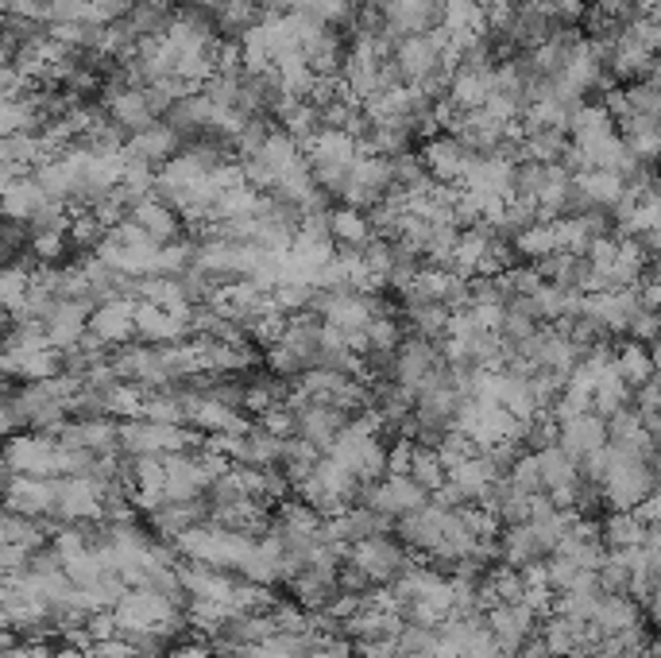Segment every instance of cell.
<instances>
[{
	"mask_svg": "<svg viewBox=\"0 0 661 658\" xmlns=\"http://www.w3.org/2000/svg\"><path fill=\"white\" fill-rule=\"evenodd\" d=\"M205 445H209V442H202L194 430L174 427V422L128 419L121 427V450H124V457H171V453L205 450Z\"/></svg>",
	"mask_w": 661,
	"mask_h": 658,
	"instance_id": "obj_1",
	"label": "cell"
},
{
	"mask_svg": "<svg viewBox=\"0 0 661 658\" xmlns=\"http://www.w3.org/2000/svg\"><path fill=\"white\" fill-rule=\"evenodd\" d=\"M9 473L20 477H70V450L62 442H55L50 434H24L9 438V457H4Z\"/></svg>",
	"mask_w": 661,
	"mask_h": 658,
	"instance_id": "obj_2",
	"label": "cell"
},
{
	"mask_svg": "<svg viewBox=\"0 0 661 658\" xmlns=\"http://www.w3.org/2000/svg\"><path fill=\"white\" fill-rule=\"evenodd\" d=\"M430 500L433 496L425 492L414 477H407V473H391V477H384L379 485H364V492H360V503H364V508L379 511V515L395 519V523L414 515V511H422Z\"/></svg>",
	"mask_w": 661,
	"mask_h": 658,
	"instance_id": "obj_3",
	"label": "cell"
},
{
	"mask_svg": "<svg viewBox=\"0 0 661 658\" xmlns=\"http://www.w3.org/2000/svg\"><path fill=\"white\" fill-rule=\"evenodd\" d=\"M314 310L321 314L326 326L344 329V333H364L372 326V318L384 314L387 306H379L372 295H356V291H321Z\"/></svg>",
	"mask_w": 661,
	"mask_h": 658,
	"instance_id": "obj_4",
	"label": "cell"
},
{
	"mask_svg": "<svg viewBox=\"0 0 661 658\" xmlns=\"http://www.w3.org/2000/svg\"><path fill=\"white\" fill-rule=\"evenodd\" d=\"M445 364H449V361H445V353H441L430 338H410V341H402V345L395 349L387 376H391V384H402V387H410V392L418 395V387H422L437 368H445Z\"/></svg>",
	"mask_w": 661,
	"mask_h": 658,
	"instance_id": "obj_5",
	"label": "cell"
},
{
	"mask_svg": "<svg viewBox=\"0 0 661 658\" xmlns=\"http://www.w3.org/2000/svg\"><path fill=\"white\" fill-rule=\"evenodd\" d=\"M55 515L62 523H86L105 515V485L98 477H58L55 480Z\"/></svg>",
	"mask_w": 661,
	"mask_h": 658,
	"instance_id": "obj_6",
	"label": "cell"
},
{
	"mask_svg": "<svg viewBox=\"0 0 661 658\" xmlns=\"http://www.w3.org/2000/svg\"><path fill=\"white\" fill-rule=\"evenodd\" d=\"M349 558L356 561L376 585H391L395 577L410 566V554H407V546H402V538H391V535H376V538H364V543H352Z\"/></svg>",
	"mask_w": 661,
	"mask_h": 658,
	"instance_id": "obj_7",
	"label": "cell"
},
{
	"mask_svg": "<svg viewBox=\"0 0 661 658\" xmlns=\"http://www.w3.org/2000/svg\"><path fill=\"white\" fill-rule=\"evenodd\" d=\"M286 404L294 407V415H298V438H306V442H314L318 450H333V442L344 434V427L352 422L349 411H341V407H326V404H310L306 395L294 392Z\"/></svg>",
	"mask_w": 661,
	"mask_h": 658,
	"instance_id": "obj_8",
	"label": "cell"
},
{
	"mask_svg": "<svg viewBox=\"0 0 661 658\" xmlns=\"http://www.w3.org/2000/svg\"><path fill=\"white\" fill-rule=\"evenodd\" d=\"M642 310V298H638V287H607V291H592L584 295V318H592L600 329H612V333H623L630 329V321Z\"/></svg>",
	"mask_w": 661,
	"mask_h": 658,
	"instance_id": "obj_9",
	"label": "cell"
},
{
	"mask_svg": "<svg viewBox=\"0 0 661 658\" xmlns=\"http://www.w3.org/2000/svg\"><path fill=\"white\" fill-rule=\"evenodd\" d=\"M538 616L542 612L534 609V604L526 601H514V604H495V609L483 612V620H488L491 635H495V643L506 650V655H514V650L523 647L531 635H538Z\"/></svg>",
	"mask_w": 661,
	"mask_h": 658,
	"instance_id": "obj_10",
	"label": "cell"
},
{
	"mask_svg": "<svg viewBox=\"0 0 661 658\" xmlns=\"http://www.w3.org/2000/svg\"><path fill=\"white\" fill-rule=\"evenodd\" d=\"M55 442H62L66 450H86L98 457H116L121 450V427L113 419H70L66 427H58Z\"/></svg>",
	"mask_w": 661,
	"mask_h": 658,
	"instance_id": "obj_11",
	"label": "cell"
},
{
	"mask_svg": "<svg viewBox=\"0 0 661 658\" xmlns=\"http://www.w3.org/2000/svg\"><path fill=\"white\" fill-rule=\"evenodd\" d=\"M136 333V298L113 295L90 314V338L101 349H121Z\"/></svg>",
	"mask_w": 661,
	"mask_h": 658,
	"instance_id": "obj_12",
	"label": "cell"
},
{
	"mask_svg": "<svg viewBox=\"0 0 661 658\" xmlns=\"http://www.w3.org/2000/svg\"><path fill=\"white\" fill-rule=\"evenodd\" d=\"M90 303H70V298H55L43 318V329H47V341L58 349V353H70L78 349L86 338H90Z\"/></svg>",
	"mask_w": 661,
	"mask_h": 658,
	"instance_id": "obj_13",
	"label": "cell"
},
{
	"mask_svg": "<svg viewBox=\"0 0 661 658\" xmlns=\"http://www.w3.org/2000/svg\"><path fill=\"white\" fill-rule=\"evenodd\" d=\"M418 156H422L430 179L445 182V186H460L468 163L476 159L472 151H468L457 136H453V132H449V136H425V144H422V151H418Z\"/></svg>",
	"mask_w": 661,
	"mask_h": 658,
	"instance_id": "obj_14",
	"label": "cell"
},
{
	"mask_svg": "<svg viewBox=\"0 0 661 658\" xmlns=\"http://www.w3.org/2000/svg\"><path fill=\"white\" fill-rule=\"evenodd\" d=\"M449 515H453L449 508H441V503L430 500L422 511L399 519V523H395V535L402 538V546H407V551H418V554H425V558H430V554L445 543V526H449Z\"/></svg>",
	"mask_w": 661,
	"mask_h": 658,
	"instance_id": "obj_15",
	"label": "cell"
},
{
	"mask_svg": "<svg viewBox=\"0 0 661 658\" xmlns=\"http://www.w3.org/2000/svg\"><path fill=\"white\" fill-rule=\"evenodd\" d=\"M387 35L395 43L410 39V35H430L441 27V0H387Z\"/></svg>",
	"mask_w": 661,
	"mask_h": 658,
	"instance_id": "obj_16",
	"label": "cell"
},
{
	"mask_svg": "<svg viewBox=\"0 0 661 658\" xmlns=\"http://www.w3.org/2000/svg\"><path fill=\"white\" fill-rule=\"evenodd\" d=\"M4 372L24 384H43L66 372V356L55 345H24V349H4Z\"/></svg>",
	"mask_w": 661,
	"mask_h": 658,
	"instance_id": "obj_17",
	"label": "cell"
},
{
	"mask_svg": "<svg viewBox=\"0 0 661 658\" xmlns=\"http://www.w3.org/2000/svg\"><path fill=\"white\" fill-rule=\"evenodd\" d=\"M495 93V66H483V63H460L453 70V82L445 98L453 101L457 109L465 113H476V109L488 105V98Z\"/></svg>",
	"mask_w": 661,
	"mask_h": 658,
	"instance_id": "obj_18",
	"label": "cell"
},
{
	"mask_svg": "<svg viewBox=\"0 0 661 658\" xmlns=\"http://www.w3.org/2000/svg\"><path fill=\"white\" fill-rule=\"evenodd\" d=\"M607 442H612V427H607L604 415L588 411V415H577V419L561 422V450L569 453L572 461L592 457V453H600Z\"/></svg>",
	"mask_w": 661,
	"mask_h": 658,
	"instance_id": "obj_19",
	"label": "cell"
},
{
	"mask_svg": "<svg viewBox=\"0 0 661 658\" xmlns=\"http://www.w3.org/2000/svg\"><path fill=\"white\" fill-rule=\"evenodd\" d=\"M179 574H182V585H186L190 601L232 604V592H237V577H229L225 569L205 566V561H182Z\"/></svg>",
	"mask_w": 661,
	"mask_h": 658,
	"instance_id": "obj_20",
	"label": "cell"
},
{
	"mask_svg": "<svg viewBox=\"0 0 661 658\" xmlns=\"http://www.w3.org/2000/svg\"><path fill=\"white\" fill-rule=\"evenodd\" d=\"M9 511L27 519L55 515V480L47 477H20L9 473Z\"/></svg>",
	"mask_w": 661,
	"mask_h": 658,
	"instance_id": "obj_21",
	"label": "cell"
},
{
	"mask_svg": "<svg viewBox=\"0 0 661 658\" xmlns=\"http://www.w3.org/2000/svg\"><path fill=\"white\" fill-rule=\"evenodd\" d=\"M499 554H503L499 561H506V566L531 569L549 558V546L542 543L534 523H511V526H503V535H499Z\"/></svg>",
	"mask_w": 661,
	"mask_h": 658,
	"instance_id": "obj_22",
	"label": "cell"
},
{
	"mask_svg": "<svg viewBox=\"0 0 661 658\" xmlns=\"http://www.w3.org/2000/svg\"><path fill=\"white\" fill-rule=\"evenodd\" d=\"M182 144H186V140H182L179 132H174L167 121H159V124H151L147 132H136V136L124 144V156L144 159V163H151V167H163V163H171V159L179 156Z\"/></svg>",
	"mask_w": 661,
	"mask_h": 658,
	"instance_id": "obj_23",
	"label": "cell"
},
{
	"mask_svg": "<svg viewBox=\"0 0 661 658\" xmlns=\"http://www.w3.org/2000/svg\"><path fill=\"white\" fill-rule=\"evenodd\" d=\"M186 333L190 326L174 318L171 310H163V306L156 303H144V298L136 303V338L144 341V345H179Z\"/></svg>",
	"mask_w": 661,
	"mask_h": 658,
	"instance_id": "obj_24",
	"label": "cell"
},
{
	"mask_svg": "<svg viewBox=\"0 0 661 658\" xmlns=\"http://www.w3.org/2000/svg\"><path fill=\"white\" fill-rule=\"evenodd\" d=\"M190 427L209 430V434H248L252 422H244V415L232 411V407L217 404L213 395L190 392Z\"/></svg>",
	"mask_w": 661,
	"mask_h": 658,
	"instance_id": "obj_25",
	"label": "cell"
},
{
	"mask_svg": "<svg viewBox=\"0 0 661 658\" xmlns=\"http://www.w3.org/2000/svg\"><path fill=\"white\" fill-rule=\"evenodd\" d=\"M642 616L646 612H642V601H638V597H630V592H604L592 624L600 627V635H623V632L642 627Z\"/></svg>",
	"mask_w": 661,
	"mask_h": 658,
	"instance_id": "obj_26",
	"label": "cell"
},
{
	"mask_svg": "<svg viewBox=\"0 0 661 658\" xmlns=\"http://www.w3.org/2000/svg\"><path fill=\"white\" fill-rule=\"evenodd\" d=\"M615 132H619V121L612 116V109L592 105V101H584L569 121V140L584 151L596 148V144H604V140H612Z\"/></svg>",
	"mask_w": 661,
	"mask_h": 658,
	"instance_id": "obj_27",
	"label": "cell"
},
{
	"mask_svg": "<svg viewBox=\"0 0 661 658\" xmlns=\"http://www.w3.org/2000/svg\"><path fill=\"white\" fill-rule=\"evenodd\" d=\"M105 113L113 116V121L121 124L128 136H136V132H147L151 124H159V113L151 109V101H147L144 86H128L124 93L109 98L105 101Z\"/></svg>",
	"mask_w": 661,
	"mask_h": 658,
	"instance_id": "obj_28",
	"label": "cell"
},
{
	"mask_svg": "<svg viewBox=\"0 0 661 658\" xmlns=\"http://www.w3.org/2000/svg\"><path fill=\"white\" fill-rule=\"evenodd\" d=\"M50 202H55V197H50L47 190H43V182L32 179V174H24V179H16V182L4 186V217H9V222L32 225L35 217L50 206Z\"/></svg>",
	"mask_w": 661,
	"mask_h": 658,
	"instance_id": "obj_29",
	"label": "cell"
},
{
	"mask_svg": "<svg viewBox=\"0 0 661 658\" xmlns=\"http://www.w3.org/2000/svg\"><path fill=\"white\" fill-rule=\"evenodd\" d=\"M577 194L588 209H615L630 194V182L615 171H584L577 174Z\"/></svg>",
	"mask_w": 661,
	"mask_h": 658,
	"instance_id": "obj_30",
	"label": "cell"
},
{
	"mask_svg": "<svg viewBox=\"0 0 661 658\" xmlns=\"http://www.w3.org/2000/svg\"><path fill=\"white\" fill-rule=\"evenodd\" d=\"M132 222L144 225L151 237L159 240V245H174L182 232V214H174L171 202H163V197H147V202H139V206H132Z\"/></svg>",
	"mask_w": 661,
	"mask_h": 658,
	"instance_id": "obj_31",
	"label": "cell"
},
{
	"mask_svg": "<svg viewBox=\"0 0 661 658\" xmlns=\"http://www.w3.org/2000/svg\"><path fill=\"white\" fill-rule=\"evenodd\" d=\"M124 20H128L132 32H136L139 39H151V35L171 32V24L179 20V12H174L171 0H132V9Z\"/></svg>",
	"mask_w": 661,
	"mask_h": 658,
	"instance_id": "obj_32",
	"label": "cell"
},
{
	"mask_svg": "<svg viewBox=\"0 0 661 658\" xmlns=\"http://www.w3.org/2000/svg\"><path fill=\"white\" fill-rule=\"evenodd\" d=\"M329 232L341 248H367L376 240V229H372V217L356 206H341L329 209Z\"/></svg>",
	"mask_w": 661,
	"mask_h": 658,
	"instance_id": "obj_33",
	"label": "cell"
},
{
	"mask_svg": "<svg viewBox=\"0 0 661 658\" xmlns=\"http://www.w3.org/2000/svg\"><path fill=\"white\" fill-rule=\"evenodd\" d=\"M600 535H604L607 551H630V546H646L650 526L638 519V511H612V515L600 523Z\"/></svg>",
	"mask_w": 661,
	"mask_h": 658,
	"instance_id": "obj_34",
	"label": "cell"
},
{
	"mask_svg": "<svg viewBox=\"0 0 661 658\" xmlns=\"http://www.w3.org/2000/svg\"><path fill=\"white\" fill-rule=\"evenodd\" d=\"M615 372H619L623 384H627L630 392L646 387L653 376H658V368H653V349L642 345V341H627V345H619L615 349Z\"/></svg>",
	"mask_w": 661,
	"mask_h": 658,
	"instance_id": "obj_35",
	"label": "cell"
},
{
	"mask_svg": "<svg viewBox=\"0 0 661 658\" xmlns=\"http://www.w3.org/2000/svg\"><path fill=\"white\" fill-rule=\"evenodd\" d=\"M441 27L449 35H483L488 12L480 0H441Z\"/></svg>",
	"mask_w": 661,
	"mask_h": 658,
	"instance_id": "obj_36",
	"label": "cell"
},
{
	"mask_svg": "<svg viewBox=\"0 0 661 658\" xmlns=\"http://www.w3.org/2000/svg\"><path fill=\"white\" fill-rule=\"evenodd\" d=\"M623 140H627V148L635 151L642 163H650V159H661V116H627V121L619 124Z\"/></svg>",
	"mask_w": 661,
	"mask_h": 658,
	"instance_id": "obj_37",
	"label": "cell"
},
{
	"mask_svg": "<svg viewBox=\"0 0 661 658\" xmlns=\"http://www.w3.org/2000/svg\"><path fill=\"white\" fill-rule=\"evenodd\" d=\"M569 132L557 128H526L523 136V163L526 159H538V163H561L565 151H569Z\"/></svg>",
	"mask_w": 661,
	"mask_h": 658,
	"instance_id": "obj_38",
	"label": "cell"
},
{
	"mask_svg": "<svg viewBox=\"0 0 661 658\" xmlns=\"http://www.w3.org/2000/svg\"><path fill=\"white\" fill-rule=\"evenodd\" d=\"M318 461H321V450L314 442H306V438H286V450H283V477L290 480V485H298V480H306L314 469H318Z\"/></svg>",
	"mask_w": 661,
	"mask_h": 658,
	"instance_id": "obj_39",
	"label": "cell"
},
{
	"mask_svg": "<svg viewBox=\"0 0 661 658\" xmlns=\"http://www.w3.org/2000/svg\"><path fill=\"white\" fill-rule=\"evenodd\" d=\"M410 477L425 488V492H437V488L449 485V469H445V461H441L437 445H414V457H410Z\"/></svg>",
	"mask_w": 661,
	"mask_h": 658,
	"instance_id": "obj_40",
	"label": "cell"
},
{
	"mask_svg": "<svg viewBox=\"0 0 661 658\" xmlns=\"http://www.w3.org/2000/svg\"><path fill=\"white\" fill-rule=\"evenodd\" d=\"M407 321L418 329V338H441V333H449L453 306L449 303H407Z\"/></svg>",
	"mask_w": 661,
	"mask_h": 658,
	"instance_id": "obj_41",
	"label": "cell"
},
{
	"mask_svg": "<svg viewBox=\"0 0 661 658\" xmlns=\"http://www.w3.org/2000/svg\"><path fill=\"white\" fill-rule=\"evenodd\" d=\"M511 248L518 256H526V260H549V256L561 252L554 222H538V225H531V229H523L518 237L511 240Z\"/></svg>",
	"mask_w": 661,
	"mask_h": 658,
	"instance_id": "obj_42",
	"label": "cell"
},
{
	"mask_svg": "<svg viewBox=\"0 0 661 658\" xmlns=\"http://www.w3.org/2000/svg\"><path fill=\"white\" fill-rule=\"evenodd\" d=\"M66 577H70L78 589H93L101 577H109V566H105V558H101L98 546H90V551L66 558Z\"/></svg>",
	"mask_w": 661,
	"mask_h": 658,
	"instance_id": "obj_43",
	"label": "cell"
},
{
	"mask_svg": "<svg viewBox=\"0 0 661 658\" xmlns=\"http://www.w3.org/2000/svg\"><path fill=\"white\" fill-rule=\"evenodd\" d=\"M35 280H39V275L24 272V268H9V272H4V280H0V298H4V310H9V314L24 310L27 295L35 291Z\"/></svg>",
	"mask_w": 661,
	"mask_h": 658,
	"instance_id": "obj_44",
	"label": "cell"
},
{
	"mask_svg": "<svg viewBox=\"0 0 661 658\" xmlns=\"http://www.w3.org/2000/svg\"><path fill=\"white\" fill-rule=\"evenodd\" d=\"M627 98V109L630 116H661V86L653 78H642V82H630L623 90Z\"/></svg>",
	"mask_w": 661,
	"mask_h": 658,
	"instance_id": "obj_45",
	"label": "cell"
},
{
	"mask_svg": "<svg viewBox=\"0 0 661 658\" xmlns=\"http://www.w3.org/2000/svg\"><path fill=\"white\" fill-rule=\"evenodd\" d=\"M66 237H70V232L62 229H35L32 237H27V252L39 263H58L66 256Z\"/></svg>",
	"mask_w": 661,
	"mask_h": 658,
	"instance_id": "obj_46",
	"label": "cell"
},
{
	"mask_svg": "<svg viewBox=\"0 0 661 658\" xmlns=\"http://www.w3.org/2000/svg\"><path fill=\"white\" fill-rule=\"evenodd\" d=\"M511 480L514 488H518V492L523 496H538V492H546V485H542V469H538V457H534V453H523V457H518V465H514L511 469Z\"/></svg>",
	"mask_w": 661,
	"mask_h": 658,
	"instance_id": "obj_47",
	"label": "cell"
},
{
	"mask_svg": "<svg viewBox=\"0 0 661 658\" xmlns=\"http://www.w3.org/2000/svg\"><path fill=\"white\" fill-rule=\"evenodd\" d=\"M93 658H139V647L128 635H113V639H93L90 647Z\"/></svg>",
	"mask_w": 661,
	"mask_h": 658,
	"instance_id": "obj_48",
	"label": "cell"
},
{
	"mask_svg": "<svg viewBox=\"0 0 661 658\" xmlns=\"http://www.w3.org/2000/svg\"><path fill=\"white\" fill-rule=\"evenodd\" d=\"M546 9H549V16H554L557 24H572V20L584 16L588 0H546Z\"/></svg>",
	"mask_w": 661,
	"mask_h": 658,
	"instance_id": "obj_49",
	"label": "cell"
},
{
	"mask_svg": "<svg viewBox=\"0 0 661 658\" xmlns=\"http://www.w3.org/2000/svg\"><path fill=\"white\" fill-rule=\"evenodd\" d=\"M43 9H47V0H4V16L16 20H43Z\"/></svg>",
	"mask_w": 661,
	"mask_h": 658,
	"instance_id": "obj_50",
	"label": "cell"
},
{
	"mask_svg": "<svg viewBox=\"0 0 661 658\" xmlns=\"http://www.w3.org/2000/svg\"><path fill=\"white\" fill-rule=\"evenodd\" d=\"M55 658H93L90 647H78V643H66V647L55 650Z\"/></svg>",
	"mask_w": 661,
	"mask_h": 658,
	"instance_id": "obj_51",
	"label": "cell"
},
{
	"mask_svg": "<svg viewBox=\"0 0 661 658\" xmlns=\"http://www.w3.org/2000/svg\"><path fill=\"white\" fill-rule=\"evenodd\" d=\"M263 12H275V16H283V12H294V0H260Z\"/></svg>",
	"mask_w": 661,
	"mask_h": 658,
	"instance_id": "obj_52",
	"label": "cell"
},
{
	"mask_svg": "<svg viewBox=\"0 0 661 658\" xmlns=\"http://www.w3.org/2000/svg\"><path fill=\"white\" fill-rule=\"evenodd\" d=\"M650 658H661V639H658V643H653V647H650Z\"/></svg>",
	"mask_w": 661,
	"mask_h": 658,
	"instance_id": "obj_53",
	"label": "cell"
},
{
	"mask_svg": "<svg viewBox=\"0 0 661 658\" xmlns=\"http://www.w3.org/2000/svg\"><path fill=\"white\" fill-rule=\"evenodd\" d=\"M658 445H661V430H658Z\"/></svg>",
	"mask_w": 661,
	"mask_h": 658,
	"instance_id": "obj_54",
	"label": "cell"
},
{
	"mask_svg": "<svg viewBox=\"0 0 661 658\" xmlns=\"http://www.w3.org/2000/svg\"><path fill=\"white\" fill-rule=\"evenodd\" d=\"M190 4H194V0H190Z\"/></svg>",
	"mask_w": 661,
	"mask_h": 658,
	"instance_id": "obj_55",
	"label": "cell"
}]
</instances>
